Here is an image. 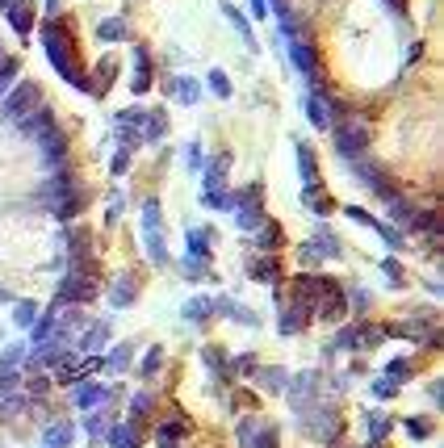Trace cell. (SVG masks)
Returning a JSON list of instances; mask_svg holds the SVG:
<instances>
[{
    "mask_svg": "<svg viewBox=\"0 0 444 448\" xmlns=\"http://www.w3.org/2000/svg\"><path fill=\"white\" fill-rule=\"evenodd\" d=\"M42 46H46L50 63L59 67V76H63L68 84H76V88H84V92H92V80L76 67V51H72V42H68V34H63V25H59V21H46V25H42Z\"/></svg>",
    "mask_w": 444,
    "mask_h": 448,
    "instance_id": "obj_1",
    "label": "cell"
},
{
    "mask_svg": "<svg viewBox=\"0 0 444 448\" xmlns=\"http://www.w3.org/2000/svg\"><path fill=\"white\" fill-rule=\"evenodd\" d=\"M302 431L319 444H336L344 436V423H340V411L331 407V403H314L302 411Z\"/></svg>",
    "mask_w": 444,
    "mask_h": 448,
    "instance_id": "obj_2",
    "label": "cell"
},
{
    "mask_svg": "<svg viewBox=\"0 0 444 448\" xmlns=\"http://www.w3.org/2000/svg\"><path fill=\"white\" fill-rule=\"evenodd\" d=\"M38 101H42L38 84H34V80H21L13 92H5V101H0V118H13V122H21L26 114H34V109H38Z\"/></svg>",
    "mask_w": 444,
    "mask_h": 448,
    "instance_id": "obj_3",
    "label": "cell"
},
{
    "mask_svg": "<svg viewBox=\"0 0 444 448\" xmlns=\"http://www.w3.org/2000/svg\"><path fill=\"white\" fill-rule=\"evenodd\" d=\"M369 142H373V134H369V126H361V122H336V156H344V160H361L365 151H369Z\"/></svg>",
    "mask_w": 444,
    "mask_h": 448,
    "instance_id": "obj_4",
    "label": "cell"
},
{
    "mask_svg": "<svg viewBox=\"0 0 444 448\" xmlns=\"http://www.w3.org/2000/svg\"><path fill=\"white\" fill-rule=\"evenodd\" d=\"M101 293L97 277H84V273H68L63 285H59V302H92Z\"/></svg>",
    "mask_w": 444,
    "mask_h": 448,
    "instance_id": "obj_5",
    "label": "cell"
},
{
    "mask_svg": "<svg viewBox=\"0 0 444 448\" xmlns=\"http://www.w3.org/2000/svg\"><path fill=\"white\" fill-rule=\"evenodd\" d=\"M285 390H290V403H294V411L302 415L306 407H314V403H319V373H302V377H294Z\"/></svg>",
    "mask_w": 444,
    "mask_h": 448,
    "instance_id": "obj_6",
    "label": "cell"
},
{
    "mask_svg": "<svg viewBox=\"0 0 444 448\" xmlns=\"http://www.w3.org/2000/svg\"><path fill=\"white\" fill-rule=\"evenodd\" d=\"M235 222H239V231H256V226L264 222V214H260V184L248 189V202H239Z\"/></svg>",
    "mask_w": 444,
    "mask_h": 448,
    "instance_id": "obj_7",
    "label": "cell"
},
{
    "mask_svg": "<svg viewBox=\"0 0 444 448\" xmlns=\"http://www.w3.org/2000/svg\"><path fill=\"white\" fill-rule=\"evenodd\" d=\"M302 206H306L310 214H319V218H327L331 210H336V202H331V197H327V189H323L319 180H310V184L302 189Z\"/></svg>",
    "mask_w": 444,
    "mask_h": 448,
    "instance_id": "obj_8",
    "label": "cell"
},
{
    "mask_svg": "<svg viewBox=\"0 0 444 448\" xmlns=\"http://www.w3.org/2000/svg\"><path fill=\"white\" fill-rule=\"evenodd\" d=\"M134 96H143L151 88V55H147V46H134V80H130Z\"/></svg>",
    "mask_w": 444,
    "mask_h": 448,
    "instance_id": "obj_9",
    "label": "cell"
},
{
    "mask_svg": "<svg viewBox=\"0 0 444 448\" xmlns=\"http://www.w3.org/2000/svg\"><path fill=\"white\" fill-rule=\"evenodd\" d=\"M163 92H168V96H181V105H197V96H201L197 80H189V76H176V80H163Z\"/></svg>",
    "mask_w": 444,
    "mask_h": 448,
    "instance_id": "obj_10",
    "label": "cell"
},
{
    "mask_svg": "<svg viewBox=\"0 0 444 448\" xmlns=\"http://www.w3.org/2000/svg\"><path fill=\"white\" fill-rule=\"evenodd\" d=\"M134 297H139L134 277H130V273H122V277L114 281V289H109V302H114L118 310H126V306H134Z\"/></svg>",
    "mask_w": 444,
    "mask_h": 448,
    "instance_id": "obj_11",
    "label": "cell"
},
{
    "mask_svg": "<svg viewBox=\"0 0 444 448\" xmlns=\"http://www.w3.org/2000/svg\"><path fill=\"white\" fill-rule=\"evenodd\" d=\"M109 398V390L105 385H97V381H84V385H76V407L80 411H92V407H101Z\"/></svg>",
    "mask_w": 444,
    "mask_h": 448,
    "instance_id": "obj_12",
    "label": "cell"
},
{
    "mask_svg": "<svg viewBox=\"0 0 444 448\" xmlns=\"http://www.w3.org/2000/svg\"><path fill=\"white\" fill-rule=\"evenodd\" d=\"M290 55H294V67H298V72L314 84V72H319V67H314V51H310L306 42H298V38H294V42H290Z\"/></svg>",
    "mask_w": 444,
    "mask_h": 448,
    "instance_id": "obj_13",
    "label": "cell"
},
{
    "mask_svg": "<svg viewBox=\"0 0 444 448\" xmlns=\"http://www.w3.org/2000/svg\"><path fill=\"white\" fill-rule=\"evenodd\" d=\"M310 247H314V252H319V256H327V260H336V256L344 252V247H340V239H336V235H331L327 226H319V231H314V239H310Z\"/></svg>",
    "mask_w": 444,
    "mask_h": 448,
    "instance_id": "obj_14",
    "label": "cell"
},
{
    "mask_svg": "<svg viewBox=\"0 0 444 448\" xmlns=\"http://www.w3.org/2000/svg\"><path fill=\"white\" fill-rule=\"evenodd\" d=\"M72 440H76V427L72 423H54V427L42 431V448H68Z\"/></svg>",
    "mask_w": 444,
    "mask_h": 448,
    "instance_id": "obj_15",
    "label": "cell"
},
{
    "mask_svg": "<svg viewBox=\"0 0 444 448\" xmlns=\"http://www.w3.org/2000/svg\"><path fill=\"white\" fill-rule=\"evenodd\" d=\"M256 381H260L268 394H281V390L290 385V373H285L281 365H272V369H260V373H256Z\"/></svg>",
    "mask_w": 444,
    "mask_h": 448,
    "instance_id": "obj_16",
    "label": "cell"
},
{
    "mask_svg": "<svg viewBox=\"0 0 444 448\" xmlns=\"http://www.w3.org/2000/svg\"><path fill=\"white\" fill-rule=\"evenodd\" d=\"M130 356H134V348H130V343H118L109 356H101V365H105L109 373H126V369H130Z\"/></svg>",
    "mask_w": 444,
    "mask_h": 448,
    "instance_id": "obj_17",
    "label": "cell"
},
{
    "mask_svg": "<svg viewBox=\"0 0 444 448\" xmlns=\"http://www.w3.org/2000/svg\"><path fill=\"white\" fill-rule=\"evenodd\" d=\"M298 172H302L306 184L319 180V156H314V147H306V142H298Z\"/></svg>",
    "mask_w": 444,
    "mask_h": 448,
    "instance_id": "obj_18",
    "label": "cell"
},
{
    "mask_svg": "<svg viewBox=\"0 0 444 448\" xmlns=\"http://www.w3.org/2000/svg\"><path fill=\"white\" fill-rule=\"evenodd\" d=\"M210 247H214V231L205 226H197V231H189V256H197V260H205L210 256Z\"/></svg>",
    "mask_w": 444,
    "mask_h": 448,
    "instance_id": "obj_19",
    "label": "cell"
},
{
    "mask_svg": "<svg viewBox=\"0 0 444 448\" xmlns=\"http://www.w3.org/2000/svg\"><path fill=\"white\" fill-rule=\"evenodd\" d=\"M105 440L114 444V448H139V436H134V423H118V427H109Z\"/></svg>",
    "mask_w": 444,
    "mask_h": 448,
    "instance_id": "obj_20",
    "label": "cell"
},
{
    "mask_svg": "<svg viewBox=\"0 0 444 448\" xmlns=\"http://www.w3.org/2000/svg\"><path fill=\"white\" fill-rule=\"evenodd\" d=\"M214 314V297H189L185 302V319L189 323H205Z\"/></svg>",
    "mask_w": 444,
    "mask_h": 448,
    "instance_id": "obj_21",
    "label": "cell"
},
{
    "mask_svg": "<svg viewBox=\"0 0 444 448\" xmlns=\"http://www.w3.org/2000/svg\"><path fill=\"white\" fill-rule=\"evenodd\" d=\"M5 13H9V21H13V30H17L21 38H30V30H34V13H30L26 5H9Z\"/></svg>",
    "mask_w": 444,
    "mask_h": 448,
    "instance_id": "obj_22",
    "label": "cell"
},
{
    "mask_svg": "<svg viewBox=\"0 0 444 448\" xmlns=\"http://www.w3.org/2000/svg\"><path fill=\"white\" fill-rule=\"evenodd\" d=\"M235 202H239V197H231L227 189H205L201 193V206H210V210H231Z\"/></svg>",
    "mask_w": 444,
    "mask_h": 448,
    "instance_id": "obj_23",
    "label": "cell"
},
{
    "mask_svg": "<svg viewBox=\"0 0 444 448\" xmlns=\"http://www.w3.org/2000/svg\"><path fill=\"white\" fill-rule=\"evenodd\" d=\"M97 38H101V42H122V38H126V21H122V17L101 21V25H97Z\"/></svg>",
    "mask_w": 444,
    "mask_h": 448,
    "instance_id": "obj_24",
    "label": "cell"
},
{
    "mask_svg": "<svg viewBox=\"0 0 444 448\" xmlns=\"http://www.w3.org/2000/svg\"><path fill=\"white\" fill-rule=\"evenodd\" d=\"M214 310H222L227 319H235V323H243V327H256V314L243 310V306H235V302H227V297H222V302H214Z\"/></svg>",
    "mask_w": 444,
    "mask_h": 448,
    "instance_id": "obj_25",
    "label": "cell"
},
{
    "mask_svg": "<svg viewBox=\"0 0 444 448\" xmlns=\"http://www.w3.org/2000/svg\"><path fill=\"white\" fill-rule=\"evenodd\" d=\"M143 239H147V252H151V260H155V264H168V247H163V235H159V226H155V231H143Z\"/></svg>",
    "mask_w": 444,
    "mask_h": 448,
    "instance_id": "obj_26",
    "label": "cell"
},
{
    "mask_svg": "<svg viewBox=\"0 0 444 448\" xmlns=\"http://www.w3.org/2000/svg\"><path fill=\"white\" fill-rule=\"evenodd\" d=\"M105 339H109V323H92L80 348H84V352H97V348H105Z\"/></svg>",
    "mask_w": 444,
    "mask_h": 448,
    "instance_id": "obj_27",
    "label": "cell"
},
{
    "mask_svg": "<svg viewBox=\"0 0 444 448\" xmlns=\"http://www.w3.org/2000/svg\"><path fill=\"white\" fill-rule=\"evenodd\" d=\"M159 365H163V348L155 343V348H147V356H143V365H139V377H155Z\"/></svg>",
    "mask_w": 444,
    "mask_h": 448,
    "instance_id": "obj_28",
    "label": "cell"
},
{
    "mask_svg": "<svg viewBox=\"0 0 444 448\" xmlns=\"http://www.w3.org/2000/svg\"><path fill=\"white\" fill-rule=\"evenodd\" d=\"M222 13H227V17L235 21V30L243 34V42H248V46H256V34H252V25H248V17H243V13H239L235 5H222Z\"/></svg>",
    "mask_w": 444,
    "mask_h": 448,
    "instance_id": "obj_29",
    "label": "cell"
},
{
    "mask_svg": "<svg viewBox=\"0 0 444 448\" xmlns=\"http://www.w3.org/2000/svg\"><path fill=\"white\" fill-rule=\"evenodd\" d=\"M365 423H369V440H373V444H377V440H385V431H390V419H385L381 411H377V415L369 411V415H365Z\"/></svg>",
    "mask_w": 444,
    "mask_h": 448,
    "instance_id": "obj_30",
    "label": "cell"
},
{
    "mask_svg": "<svg viewBox=\"0 0 444 448\" xmlns=\"http://www.w3.org/2000/svg\"><path fill=\"white\" fill-rule=\"evenodd\" d=\"M302 105H306V114H310V122H314V126L323 130V126H327V114H323V96H319V92H310V96H306V101H302Z\"/></svg>",
    "mask_w": 444,
    "mask_h": 448,
    "instance_id": "obj_31",
    "label": "cell"
},
{
    "mask_svg": "<svg viewBox=\"0 0 444 448\" xmlns=\"http://www.w3.org/2000/svg\"><path fill=\"white\" fill-rule=\"evenodd\" d=\"M252 277H256V281H268V285H272L276 277H281V268H276V260H256V264H252Z\"/></svg>",
    "mask_w": 444,
    "mask_h": 448,
    "instance_id": "obj_32",
    "label": "cell"
},
{
    "mask_svg": "<svg viewBox=\"0 0 444 448\" xmlns=\"http://www.w3.org/2000/svg\"><path fill=\"white\" fill-rule=\"evenodd\" d=\"M256 431H260V419H239V427H235V436H239V448H252Z\"/></svg>",
    "mask_w": 444,
    "mask_h": 448,
    "instance_id": "obj_33",
    "label": "cell"
},
{
    "mask_svg": "<svg viewBox=\"0 0 444 448\" xmlns=\"http://www.w3.org/2000/svg\"><path fill=\"white\" fill-rule=\"evenodd\" d=\"M256 231H260V247H281V226L276 222H260Z\"/></svg>",
    "mask_w": 444,
    "mask_h": 448,
    "instance_id": "obj_34",
    "label": "cell"
},
{
    "mask_svg": "<svg viewBox=\"0 0 444 448\" xmlns=\"http://www.w3.org/2000/svg\"><path fill=\"white\" fill-rule=\"evenodd\" d=\"M34 319H38V306H34V302H17L13 323H17V327H34Z\"/></svg>",
    "mask_w": 444,
    "mask_h": 448,
    "instance_id": "obj_35",
    "label": "cell"
},
{
    "mask_svg": "<svg viewBox=\"0 0 444 448\" xmlns=\"http://www.w3.org/2000/svg\"><path fill=\"white\" fill-rule=\"evenodd\" d=\"M143 126H147V142H159V138H163V114H159V109H155V114H147V122H143Z\"/></svg>",
    "mask_w": 444,
    "mask_h": 448,
    "instance_id": "obj_36",
    "label": "cell"
},
{
    "mask_svg": "<svg viewBox=\"0 0 444 448\" xmlns=\"http://www.w3.org/2000/svg\"><path fill=\"white\" fill-rule=\"evenodd\" d=\"M252 448H276V427H272V423H260V431H256Z\"/></svg>",
    "mask_w": 444,
    "mask_h": 448,
    "instance_id": "obj_37",
    "label": "cell"
},
{
    "mask_svg": "<svg viewBox=\"0 0 444 448\" xmlns=\"http://www.w3.org/2000/svg\"><path fill=\"white\" fill-rule=\"evenodd\" d=\"M185 436V419H163L159 423V440H181Z\"/></svg>",
    "mask_w": 444,
    "mask_h": 448,
    "instance_id": "obj_38",
    "label": "cell"
},
{
    "mask_svg": "<svg viewBox=\"0 0 444 448\" xmlns=\"http://www.w3.org/2000/svg\"><path fill=\"white\" fill-rule=\"evenodd\" d=\"M407 377H411V365H407V361H390V365H385V381L398 385V381H407Z\"/></svg>",
    "mask_w": 444,
    "mask_h": 448,
    "instance_id": "obj_39",
    "label": "cell"
},
{
    "mask_svg": "<svg viewBox=\"0 0 444 448\" xmlns=\"http://www.w3.org/2000/svg\"><path fill=\"white\" fill-rule=\"evenodd\" d=\"M201 361H205V365H210V373H218V377L227 373V361H222V352H218V348H205V352H201Z\"/></svg>",
    "mask_w": 444,
    "mask_h": 448,
    "instance_id": "obj_40",
    "label": "cell"
},
{
    "mask_svg": "<svg viewBox=\"0 0 444 448\" xmlns=\"http://www.w3.org/2000/svg\"><path fill=\"white\" fill-rule=\"evenodd\" d=\"M373 231L385 239V243H390V247H403V231L398 226H385V222H373Z\"/></svg>",
    "mask_w": 444,
    "mask_h": 448,
    "instance_id": "obj_41",
    "label": "cell"
},
{
    "mask_svg": "<svg viewBox=\"0 0 444 448\" xmlns=\"http://www.w3.org/2000/svg\"><path fill=\"white\" fill-rule=\"evenodd\" d=\"M17 80V59H0V92Z\"/></svg>",
    "mask_w": 444,
    "mask_h": 448,
    "instance_id": "obj_42",
    "label": "cell"
},
{
    "mask_svg": "<svg viewBox=\"0 0 444 448\" xmlns=\"http://www.w3.org/2000/svg\"><path fill=\"white\" fill-rule=\"evenodd\" d=\"M407 431H411V440H427V436H432V423L415 415V419H407Z\"/></svg>",
    "mask_w": 444,
    "mask_h": 448,
    "instance_id": "obj_43",
    "label": "cell"
},
{
    "mask_svg": "<svg viewBox=\"0 0 444 448\" xmlns=\"http://www.w3.org/2000/svg\"><path fill=\"white\" fill-rule=\"evenodd\" d=\"M130 415H134V419L151 415V394H134V398H130Z\"/></svg>",
    "mask_w": 444,
    "mask_h": 448,
    "instance_id": "obj_44",
    "label": "cell"
},
{
    "mask_svg": "<svg viewBox=\"0 0 444 448\" xmlns=\"http://www.w3.org/2000/svg\"><path fill=\"white\" fill-rule=\"evenodd\" d=\"M210 88H214L218 96H231V80L222 76V72H210Z\"/></svg>",
    "mask_w": 444,
    "mask_h": 448,
    "instance_id": "obj_45",
    "label": "cell"
},
{
    "mask_svg": "<svg viewBox=\"0 0 444 448\" xmlns=\"http://www.w3.org/2000/svg\"><path fill=\"white\" fill-rule=\"evenodd\" d=\"M21 411H26V398H5V403H0V415H9V419L21 415Z\"/></svg>",
    "mask_w": 444,
    "mask_h": 448,
    "instance_id": "obj_46",
    "label": "cell"
},
{
    "mask_svg": "<svg viewBox=\"0 0 444 448\" xmlns=\"http://www.w3.org/2000/svg\"><path fill=\"white\" fill-rule=\"evenodd\" d=\"M109 172H114V176H126V172H130V151H126V147L114 156V168H109Z\"/></svg>",
    "mask_w": 444,
    "mask_h": 448,
    "instance_id": "obj_47",
    "label": "cell"
},
{
    "mask_svg": "<svg viewBox=\"0 0 444 448\" xmlns=\"http://www.w3.org/2000/svg\"><path fill=\"white\" fill-rule=\"evenodd\" d=\"M381 273L390 277V285H403V268H398V260H381Z\"/></svg>",
    "mask_w": 444,
    "mask_h": 448,
    "instance_id": "obj_48",
    "label": "cell"
},
{
    "mask_svg": "<svg viewBox=\"0 0 444 448\" xmlns=\"http://www.w3.org/2000/svg\"><path fill=\"white\" fill-rule=\"evenodd\" d=\"M373 394H377V398H394L398 385H394V381H385V377H377V381H373Z\"/></svg>",
    "mask_w": 444,
    "mask_h": 448,
    "instance_id": "obj_49",
    "label": "cell"
},
{
    "mask_svg": "<svg viewBox=\"0 0 444 448\" xmlns=\"http://www.w3.org/2000/svg\"><path fill=\"white\" fill-rule=\"evenodd\" d=\"M185 160H189V168H193V172H201V147H197V142H189V147H185Z\"/></svg>",
    "mask_w": 444,
    "mask_h": 448,
    "instance_id": "obj_50",
    "label": "cell"
},
{
    "mask_svg": "<svg viewBox=\"0 0 444 448\" xmlns=\"http://www.w3.org/2000/svg\"><path fill=\"white\" fill-rule=\"evenodd\" d=\"M205 273V260H197V256H185V277H201Z\"/></svg>",
    "mask_w": 444,
    "mask_h": 448,
    "instance_id": "obj_51",
    "label": "cell"
},
{
    "mask_svg": "<svg viewBox=\"0 0 444 448\" xmlns=\"http://www.w3.org/2000/svg\"><path fill=\"white\" fill-rule=\"evenodd\" d=\"M344 214H348L352 222H361V226H373V214H365V210H356V206H348Z\"/></svg>",
    "mask_w": 444,
    "mask_h": 448,
    "instance_id": "obj_52",
    "label": "cell"
},
{
    "mask_svg": "<svg viewBox=\"0 0 444 448\" xmlns=\"http://www.w3.org/2000/svg\"><path fill=\"white\" fill-rule=\"evenodd\" d=\"M46 390H50V381H46V377H34V381H30V398H38V394H46Z\"/></svg>",
    "mask_w": 444,
    "mask_h": 448,
    "instance_id": "obj_53",
    "label": "cell"
},
{
    "mask_svg": "<svg viewBox=\"0 0 444 448\" xmlns=\"http://www.w3.org/2000/svg\"><path fill=\"white\" fill-rule=\"evenodd\" d=\"M88 431H92V436H105L109 427H105V419H101V415H88Z\"/></svg>",
    "mask_w": 444,
    "mask_h": 448,
    "instance_id": "obj_54",
    "label": "cell"
},
{
    "mask_svg": "<svg viewBox=\"0 0 444 448\" xmlns=\"http://www.w3.org/2000/svg\"><path fill=\"white\" fill-rule=\"evenodd\" d=\"M298 256H302V264H319V252H314L310 243H302V252H298Z\"/></svg>",
    "mask_w": 444,
    "mask_h": 448,
    "instance_id": "obj_55",
    "label": "cell"
},
{
    "mask_svg": "<svg viewBox=\"0 0 444 448\" xmlns=\"http://www.w3.org/2000/svg\"><path fill=\"white\" fill-rule=\"evenodd\" d=\"M118 134H122V142H126V147H134V142H139V130H134V126H122Z\"/></svg>",
    "mask_w": 444,
    "mask_h": 448,
    "instance_id": "obj_56",
    "label": "cell"
},
{
    "mask_svg": "<svg viewBox=\"0 0 444 448\" xmlns=\"http://www.w3.org/2000/svg\"><path fill=\"white\" fill-rule=\"evenodd\" d=\"M427 394H432V403H444V385H440V381H432Z\"/></svg>",
    "mask_w": 444,
    "mask_h": 448,
    "instance_id": "obj_57",
    "label": "cell"
},
{
    "mask_svg": "<svg viewBox=\"0 0 444 448\" xmlns=\"http://www.w3.org/2000/svg\"><path fill=\"white\" fill-rule=\"evenodd\" d=\"M352 297H356V302H352V306H356V310H365V306H369V293H365V289H356V293H352Z\"/></svg>",
    "mask_w": 444,
    "mask_h": 448,
    "instance_id": "obj_58",
    "label": "cell"
},
{
    "mask_svg": "<svg viewBox=\"0 0 444 448\" xmlns=\"http://www.w3.org/2000/svg\"><path fill=\"white\" fill-rule=\"evenodd\" d=\"M252 13L256 17H268V5H264V0H252Z\"/></svg>",
    "mask_w": 444,
    "mask_h": 448,
    "instance_id": "obj_59",
    "label": "cell"
},
{
    "mask_svg": "<svg viewBox=\"0 0 444 448\" xmlns=\"http://www.w3.org/2000/svg\"><path fill=\"white\" fill-rule=\"evenodd\" d=\"M0 9H9V0H0Z\"/></svg>",
    "mask_w": 444,
    "mask_h": 448,
    "instance_id": "obj_60",
    "label": "cell"
}]
</instances>
